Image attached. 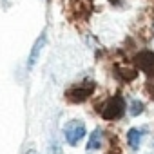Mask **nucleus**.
Wrapping results in <instances>:
<instances>
[{"mask_svg": "<svg viewBox=\"0 0 154 154\" xmlns=\"http://www.w3.org/2000/svg\"><path fill=\"white\" fill-rule=\"evenodd\" d=\"M85 136V125L80 120H72L65 125V140L69 145H76Z\"/></svg>", "mask_w": 154, "mask_h": 154, "instance_id": "2", "label": "nucleus"}, {"mask_svg": "<svg viewBox=\"0 0 154 154\" xmlns=\"http://www.w3.org/2000/svg\"><path fill=\"white\" fill-rule=\"evenodd\" d=\"M134 65L147 74H154V53L152 51H141L134 56Z\"/></svg>", "mask_w": 154, "mask_h": 154, "instance_id": "3", "label": "nucleus"}, {"mask_svg": "<svg viewBox=\"0 0 154 154\" xmlns=\"http://www.w3.org/2000/svg\"><path fill=\"white\" fill-rule=\"evenodd\" d=\"M93 89L94 87H91V85H80V87H71L67 93H65V98L69 100V102H72V103H82L87 96H91V93H93Z\"/></svg>", "mask_w": 154, "mask_h": 154, "instance_id": "4", "label": "nucleus"}, {"mask_svg": "<svg viewBox=\"0 0 154 154\" xmlns=\"http://www.w3.org/2000/svg\"><path fill=\"white\" fill-rule=\"evenodd\" d=\"M143 111V103L140 100H132L131 102V116H138Z\"/></svg>", "mask_w": 154, "mask_h": 154, "instance_id": "9", "label": "nucleus"}, {"mask_svg": "<svg viewBox=\"0 0 154 154\" xmlns=\"http://www.w3.org/2000/svg\"><path fill=\"white\" fill-rule=\"evenodd\" d=\"M147 91H149V94L154 98V84H147Z\"/></svg>", "mask_w": 154, "mask_h": 154, "instance_id": "10", "label": "nucleus"}, {"mask_svg": "<svg viewBox=\"0 0 154 154\" xmlns=\"http://www.w3.org/2000/svg\"><path fill=\"white\" fill-rule=\"evenodd\" d=\"M45 40H47V35H45V33H42V35L36 38V42H35V45H33V49H31V53H29V60H27V67H29V69L35 67L38 56H40V51H42L44 45H45Z\"/></svg>", "mask_w": 154, "mask_h": 154, "instance_id": "5", "label": "nucleus"}, {"mask_svg": "<svg viewBox=\"0 0 154 154\" xmlns=\"http://www.w3.org/2000/svg\"><path fill=\"white\" fill-rule=\"evenodd\" d=\"M111 2H112V4H116V2H120V0H111Z\"/></svg>", "mask_w": 154, "mask_h": 154, "instance_id": "12", "label": "nucleus"}, {"mask_svg": "<svg viewBox=\"0 0 154 154\" xmlns=\"http://www.w3.org/2000/svg\"><path fill=\"white\" fill-rule=\"evenodd\" d=\"M125 114V102L122 96H112L102 109V116L105 120H118Z\"/></svg>", "mask_w": 154, "mask_h": 154, "instance_id": "1", "label": "nucleus"}, {"mask_svg": "<svg viewBox=\"0 0 154 154\" xmlns=\"http://www.w3.org/2000/svg\"><path fill=\"white\" fill-rule=\"evenodd\" d=\"M141 136H143V131H140V129H131V131L127 132V140H129V145H131L132 150H136V149L140 147Z\"/></svg>", "mask_w": 154, "mask_h": 154, "instance_id": "6", "label": "nucleus"}, {"mask_svg": "<svg viewBox=\"0 0 154 154\" xmlns=\"http://www.w3.org/2000/svg\"><path fill=\"white\" fill-rule=\"evenodd\" d=\"M102 129H96V131H93V134H91V138H89V141H87V150H96V149H100L102 147Z\"/></svg>", "mask_w": 154, "mask_h": 154, "instance_id": "7", "label": "nucleus"}, {"mask_svg": "<svg viewBox=\"0 0 154 154\" xmlns=\"http://www.w3.org/2000/svg\"><path fill=\"white\" fill-rule=\"evenodd\" d=\"M116 71H118V76H120L122 80H125V82L136 80V76H138L136 69H129V67H116Z\"/></svg>", "mask_w": 154, "mask_h": 154, "instance_id": "8", "label": "nucleus"}, {"mask_svg": "<svg viewBox=\"0 0 154 154\" xmlns=\"http://www.w3.org/2000/svg\"><path fill=\"white\" fill-rule=\"evenodd\" d=\"M26 154H36V150H35V149H29V150H27Z\"/></svg>", "mask_w": 154, "mask_h": 154, "instance_id": "11", "label": "nucleus"}]
</instances>
